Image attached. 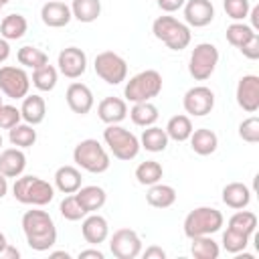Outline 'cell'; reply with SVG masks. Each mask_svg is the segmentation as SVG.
<instances>
[{"label": "cell", "mask_w": 259, "mask_h": 259, "mask_svg": "<svg viewBox=\"0 0 259 259\" xmlns=\"http://www.w3.org/2000/svg\"><path fill=\"white\" fill-rule=\"evenodd\" d=\"M22 233L32 251H49L57 243V227L47 210L32 208L22 214Z\"/></svg>", "instance_id": "cell-1"}, {"label": "cell", "mask_w": 259, "mask_h": 259, "mask_svg": "<svg viewBox=\"0 0 259 259\" xmlns=\"http://www.w3.org/2000/svg\"><path fill=\"white\" fill-rule=\"evenodd\" d=\"M12 194L18 202L22 204H32V206H45L55 198V186L49 184L47 180L38 176H18L12 186Z\"/></svg>", "instance_id": "cell-2"}, {"label": "cell", "mask_w": 259, "mask_h": 259, "mask_svg": "<svg viewBox=\"0 0 259 259\" xmlns=\"http://www.w3.org/2000/svg\"><path fill=\"white\" fill-rule=\"evenodd\" d=\"M223 223H225V217L214 206H196L186 214L182 227H184V235L188 239H194V237L219 233Z\"/></svg>", "instance_id": "cell-3"}, {"label": "cell", "mask_w": 259, "mask_h": 259, "mask_svg": "<svg viewBox=\"0 0 259 259\" xmlns=\"http://www.w3.org/2000/svg\"><path fill=\"white\" fill-rule=\"evenodd\" d=\"M152 32L170 51H182V49H186L190 45V38H192L190 26L184 24V22H180L174 16H158L152 22Z\"/></svg>", "instance_id": "cell-4"}, {"label": "cell", "mask_w": 259, "mask_h": 259, "mask_svg": "<svg viewBox=\"0 0 259 259\" xmlns=\"http://www.w3.org/2000/svg\"><path fill=\"white\" fill-rule=\"evenodd\" d=\"M73 162L81 170L91 172V174H103L109 168V164H111L107 150L95 138L81 140L75 146V150H73Z\"/></svg>", "instance_id": "cell-5"}, {"label": "cell", "mask_w": 259, "mask_h": 259, "mask_svg": "<svg viewBox=\"0 0 259 259\" xmlns=\"http://www.w3.org/2000/svg\"><path fill=\"white\" fill-rule=\"evenodd\" d=\"M162 91V75L156 69H146L134 75L125 87H123V97L125 101L140 103V101H152L158 97Z\"/></svg>", "instance_id": "cell-6"}, {"label": "cell", "mask_w": 259, "mask_h": 259, "mask_svg": "<svg viewBox=\"0 0 259 259\" xmlns=\"http://www.w3.org/2000/svg\"><path fill=\"white\" fill-rule=\"evenodd\" d=\"M103 142L109 148V152L113 154V158L130 162L140 154V140L125 127H121L119 123H109L103 130Z\"/></svg>", "instance_id": "cell-7"}, {"label": "cell", "mask_w": 259, "mask_h": 259, "mask_svg": "<svg viewBox=\"0 0 259 259\" xmlns=\"http://www.w3.org/2000/svg\"><path fill=\"white\" fill-rule=\"evenodd\" d=\"M219 65V49L212 42H198L188 59V73L194 81H206Z\"/></svg>", "instance_id": "cell-8"}, {"label": "cell", "mask_w": 259, "mask_h": 259, "mask_svg": "<svg viewBox=\"0 0 259 259\" xmlns=\"http://www.w3.org/2000/svg\"><path fill=\"white\" fill-rule=\"evenodd\" d=\"M95 73L99 79H103L107 85H119L127 77V63L121 55L113 51H103L95 57Z\"/></svg>", "instance_id": "cell-9"}, {"label": "cell", "mask_w": 259, "mask_h": 259, "mask_svg": "<svg viewBox=\"0 0 259 259\" xmlns=\"http://www.w3.org/2000/svg\"><path fill=\"white\" fill-rule=\"evenodd\" d=\"M30 77L22 67L4 65L0 67V93L8 99H22L28 95Z\"/></svg>", "instance_id": "cell-10"}, {"label": "cell", "mask_w": 259, "mask_h": 259, "mask_svg": "<svg viewBox=\"0 0 259 259\" xmlns=\"http://www.w3.org/2000/svg\"><path fill=\"white\" fill-rule=\"evenodd\" d=\"M182 105H184V111L188 115H194V117H204L212 111L214 107V93L210 87L206 85H194L190 87L184 97H182Z\"/></svg>", "instance_id": "cell-11"}, {"label": "cell", "mask_w": 259, "mask_h": 259, "mask_svg": "<svg viewBox=\"0 0 259 259\" xmlns=\"http://www.w3.org/2000/svg\"><path fill=\"white\" fill-rule=\"evenodd\" d=\"M109 251L117 259H136L142 253V239L134 229H117L109 239Z\"/></svg>", "instance_id": "cell-12"}, {"label": "cell", "mask_w": 259, "mask_h": 259, "mask_svg": "<svg viewBox=\"0 0 259 259\" xmlns=\"http://www.w3.org/2000/svg\"><path fill=\"white\" fill-rule=\"evenodd\" d=\"M57 65L61 75H65L67 79H79L87 71V55L79 47H67L59 53Z\"/></svg>", "instance_id": "cell-13"}, {"label": "cell", "mask_w": 259, "mask_h": 259, "mask_svg": "<svg viewBox=\"0 0 259 259\" xmlns=\"http://www.w3.org/2000/svg\"><path fill=\"white\" fill-rule=\"evenodd\" d=\"M237 105L247 111V113H255L259 109V77L257 75H243L237 83Z\"/></svg>", "instance_id": "cell-14"}, {"label": "cell", "mask_w": 259, "mask_h": 259, "mask_svg": "<svg viewBox=\"0 0 259 259\" xmlns=\"http://www.w3.org/2000/svg\"><path fill=\"white\" fill-rule=\"evenodd\" d=\"M65 99H67V105L73 113L77 115H87L91 109H93V93L91 89L85 85V83H79V81H73L67 91H65Z\"/></svg>", "instance_id": "cell-15"}, {"label": "cell", "mask_w": 259, "mask_h": 259, "mask_svg": "<svg viewBox=\"0 0 259 259\" xmlns=\"http://www.w3.org/2000/svg\"><path fill=\"white\" fill-rule=\"evenodd\" d=\"M182 8H184L186 24L194 28H202L210 24L214 18V6L210 0H186Z\"/></svg>", "instance_id": "cell-16"}, {"label": "cell", "mask_w": 259, "mask_h": 259, "mask_svg": "<svg viewBox=\"0 0 259 259\" xmlns=\"http://www.w3.org/2000/svg\"><path fill=\"white\" fill-rule=\"evenodd\" d=\"M81 235L89 245H99L103 241H107L109 237V225L107 219L97 214V212H89L83 217L81 223Z\"/></svg>", "instance_id": "cell-17"}, {"label": "cell", "mask_w": 259, "mask_h": 259, "mask_svg": "<svg viewBox=\"0 0 259 259\" xmlns=\"http://www.w3.org/2000/svg\"><path fill=\"white\" fill-rule=\"evenodd\" d=\"M40 18L47 26L51 28H63L71 22L73 14H71V6H67L63 0H51L47 4H42L40 8Z\"/></svg>", "instance_id": "cell-18"}, {"label": "cell", "mask_w": 259, "mask_h": 259, "mask_svg": "<svg viewBox=\"0 0 259 259\" xmlns=\"http://www.w3.org/2000/svg\"><path fill=\"white\" fill-rule=\"evenodd\" d=\"M97 115L103 123H121L127 117V101L121 97H103L97 105Z\"/></svg>", "instance_id": "cell-19"}, {"label": "cell", "mask_w": 259, "mask_h": 259, "mask_svg": "<svg viewBox=\"0 0 259 259\" xmlns=\"http://www.w3.org/2000/svg\"><path fill=\"white\" fill-rule=\"evenodd\" d=\"M26 168V156L20 148H6L0 152V174L6 178H18Z\"/></svg>", "instance_id": "cell-20"}, {"label": "cell", "mask_w": 259, "mask_h": 259, "mask_svg": "<svg viewBox=\"0 0 259 259\" xmlns=\"http://www.w3.org/2000/svg\"><path fill=\"white\" fill-rule=\"evenodd\" d=\"M188 140H190L192 152L198 154V156H210V154H214L217 148H219V138H217V134H214L212 130H208V127L192 130V134H190Z\"/></svg>", "instance_id": "cell-21"}, {"label": "cell", "mask_w": 259, "mask_h": 259, "mask_svg": "<svg viewBox=\"0 0 259 259\" xmlns=\"http://www.w3.org/2000/svg\"><path fill=\"white\" fill-rule=\"evenodd\" d=\"M20 115L26 123L30 125H38L45 121V115H47V103L40 95L32 93V95H26L22 97V105H20Z\"/></svg>", "instance_id": "cell-22"}, {"label": "cell", "mask_w": 259, "mask_h": 259, "mask_svg": "<svg viewBox=\"0 0 259 259\" xmlns=\"http://www.w3.org/2000/svg\"><path fill=\"white\" fill-rule=\"evenodd\" d=\"M223 202L233 208V210H239V208H247L249 202H251V190L247 184L243 182H229L225 188H223Z\"/></svg>", "instance_id": "cell-23"}, {"label": "cell", "mask_w": 259, "mask_h": 259, "mask_svg": "<svg viewBox=\"0 0 259 259\" xmlns=\"http://www.w3.org/2000/svg\"><path fill=\"white\" fill-rule=\"evenodd\" d=\"M81 170L75 166H61L55 172V188L63 194H75L81 188Z\"/></svg>", "instance_id": "cell-24"}, {"label": "cell", "mask_w": 259, "mask_h": 259, "mask_svg": "<svg viewBox=\"0 0 259 259\" xmlns=\"http://www.w3.org/2000/svg\"><path fill=\"white\" fill-rule=\"evenodd\" d=\"M75 196H77L79 204L85 208L87 214L99 210V208L105 204V200H107L105 190H103L101 186H95V184H91V186H81V188L75 192Z\"/></svg>", "instance_id": "cell-25"}, {"label": "cell", "mask_w": 259, "mask_h": 259, "mask_svg": "<svg viewBox=\"0 0 259 259\" xmlns=\"http://www.w3.org/2000/svg\"><path fill=\"white\" fill-rule=\"evenodd\" d=\"M146 200L150 206L154 208H168L176 202V190L174 186L170 184H162V182H156L148 188L146 192Z\"/></svg>", "instance_id": "cell-26"}, {"label": "cell", "mask_w": 259, "mask_h": 259, "mask_svg": "<svg viewBox=\"0 0 259 259\" xmlns=\"http://www.w3.org/2000/svg\"><path fill=\"white\" fill-rule=\"evenodd\" d=\"M168 134L166 130L158 127V125H148L144 132H142V138H140V146L152 154H158V152H164L168 148Z\"/></svg>", "instance_id": "cell-27"}, {"label": "cell", "mask_w": 259, "mask_h": 259, "mask_svg": "<svg viewBox=\"0 0 259 259\" xmlns=\"http://www.w3.org/2000/svg\"><path fill=\"white\" fill-rule=\"evenodd\" d=\"M28 22L22 14H8L0 20V36L6 40H18L24 36Z\"/></svg>", "instance_id": "cell-28"}, {"label": "cell", "mask_w": 259, "mask_h": 259, "mask_svg": "<svg viewBox=\"0 0 259 259\" xmlns=\"http://www.w3.org/2000/svg\"><path fill=\"white\" fill-rule=\"evenodd\" d=\"M71 14L79 22H95L101 14V0H73Z\"/></svg>", "instance_id": "cell-29"}, {"label": "cell", "mask_w": 259, "mask_h": 259, "mask_svg": "<svg viewBox=\"0 0 259 259\" xmlns=\"http://www.w3.org/2000/svg\"><path fill=\"white\" fill-rule=\"evenodd\" d=\"M164 130H166V134H168L170 140H174V142H186L190 138V134H192L194 127H192V121H190L188 115L178 113V115H172L168 119V123H166Z\"/></svg>", "instance_id": "cell-30"}, {"label": "cell", "mask_w": 259, "mask_h": 259, "mask_svg": "<svg viewBox=\"0 0 259 259\" xmlns=\"http://www.w3.org/2000/svg\"><path fill=\"white\" fill-rule=\"evenodd\" d=\"M158 107L152 103V101H140V103H134V107L130 109V117L136 125L140 127H148V125H154L158 121Z\"/></svg>", "instance_id": "cell-31"}, {"label": "cell", "mask_w": 259, "mask_h": 259, "mask_svg": "<svg viewBox=\"0 0 259 259\" xmlns=\"http://www.w3.org/2000/svg\"><path fill=\"white\" fill-rule=\"evenodd\" d=\"M8 140H10V144L14 148H20V150L30 148L36 142V130H34V125H30L26 121L24 123H16L14 127L8 130Z\"/></svg>", "instance_id": "cell-32"}, {"label": "cell", "mask_w": 259, "mask_h": 259, "mask_svg": "<svg viewBox=\"0 0 259 259\" xmlns=\"http://www.w3.org/2000/svg\"><path fill=\"white\" fill-rule=\"evenodd\" d=\"M190 253L194 259H217L221 253L219 243L212 239V235H204V237H194L190 239Z\"/></svg>", "instance_id": "cell-33"}, {"label": "cell", "mask_w": 259, "mask_h": 259, "mask_svg": "<svg viewBox=\"0 0 259 259\" xmlns=\"http://www.w3.org/2000/svg\"><path fill=\"white\" fill-rule=\"evenodd\" d=\"M162 176H164V168L156 160H146V162L138 164V168H136V180L144 186H152V184L160 182Z\"/></svg>", "instance_id": "cell-34"}, {"label": "cell", "mask_w": 259, "mask_h": 259, "mask_svg": "<svg viewBox=\"0 0 259 259\" xmlns=\"http://www.w3.org/2000/svg\"><path fill=\"white\" fill-rule=\"evenodd\" d=\"M16 59H18V63H20L22 67L32 69V71L49 63V55H47L45 51L36 49V47H30V45L20 47V49H18V53H16Z\"/></svg>", "instance_id": "cell-35"}, {"label": "cell", "mask_w": 259, "mask_h": 259, "mask_svg": "<svg viewBox=\"0 0 259 259\" xmlns=\"http://www.w3.org/2000/svg\"><path fill=\"white\" fill-rule=\"evenodd\" d=\"M57 79H59V71L53 67V65H42L38 69L32 71V79L30 83L38 89V91H53L55 85H57Z\"/></svg>", "instance_id": "cell-36"}, {"label": "cell", "mask_w": 259, "mask_h": 259, "mask_svg": "<svg viewBox=\"0 0 259 259\" xmlns=\"http://www.w3.org/2000/svg\"><path fill=\"white\" fill-rule=\"evenodd\" d=\"M229 229H235L239 233H245V235H253L255 229H257V214L251 212V210H243L239 208L235 214H231L229 219Z\"/></svg>", "instance_id": "cell-37"}, {"label": "cell", "mask_w": 259, "mask_h": 259, "mask_svg": "<svg viewBox=\"0 0 259 259\" xmlns=\"http://www.w3.org/2000/svg\"><path fill=\"white\" fill-rule=\"evenodd\" d=\"M249 235H245V233H239V231H235V229H229L227 227V231L223 233V249L227 251V253H233V255H239V253H243L245 249H247V245H249Z\"/></svg>", "instance_id": "cell-38"}, {"label": "cell", "mask_w": 259, "mask_h": 259, "mask_svg": "<svg viewBox=\"0 0 259 259\" xmlns=\"http://www.w3.org/2000/svg\"><path fill=\"white\" fill-rule=\"evenodd\" d=\"M253 34H255V30L245 22H233V24L227 26V40L235 49H241Z\"/></svg>", "instance_id": "cell-39"}, {"label": "cell", "mask_w": 259, "mask_h": 259, "mask_svg": "<svg viewBox=\"0 0 259 259\" xmlns=\"http://www.w3.org/2000/svg\"><path fill=\"white\" fill-rule=\"evenodd\" d=\"M59 210H61L63 219H67V221H81V219L87 214L85 208L79 204V200H77L75 194L65 196V198L61 200V204H59Z\"/></svg>", "instance_id": "cell-40"}, {"label": "cell", "mask_w": 259, "mask_h": 259, "mask_svg": "<svg viewBox=\"0 0 259 259\" xmlns=\"http://www.w3.org/2000/svg\"><path fill=\"white\" fill-rule=\"evenodd\" d=\"M223 8L231 20L243 22L251 10V2L249 0H223Z\"/></svg>", "instance_id": "cell-41"}, {"label": "cell", "mask_w": 259, "mask_h": 259, "mask_svg": "<svg viewBox=\"0 0 259 259\" xmlns=\"http://www.w3.org/2000/svg\"><path fill=\"white\" fill-rule=\"evenodd\" d=\"M239 138L247 144L259 142V117L257 115H251L239 123Z\"/></svg>", "instance_id": "cell-42"}, {"label": "cell", "mask_w": 259, "mask_h": 259, "mask_svg": "<svg viewBox=\"0 0 259 259\" xmlns=\"http://www.w3.org/2000/svg\"><path fill=\"white\" fill-rule=\"evenodd\" d=\"M20 119H22V115H20L18 107L8 105V103L0 105V130H10L16 123H20Z\"/></svg>", "instance_id": "cell-43"}, {"label": "cell", "mask_w": 259, "mask_h": 259, "mask_svg": "<svg viewBox=\"0 0 259 259\" xmlns=\"http://www.w3.org/2000/svg\"><path fill=\"white\" fill-rule=\"evenodd\" d=\"M239 51H241L243 57H247L249 61H257V59H259V32H255Z\"/></svg>", "instance_id": "cell-44"}, {"label": "cell", "mask_w": 259, "mask_h": 259, "mask_svg": "<svg viewBox=\"0 0 259 259\" xmlns=\"http://www.w3.org/2000/svg\"><path fill=\"white\" fill-rule=\"evenodd\" d=\"M184 2H186V0H156L158 8H160L162 12H168V14L180 10V8L184 6Z\"/></svg>", "instance_id": "cell-45"}, {"label": "cell", "mask_w": 259, "mask_h": 259, "mask_svg": "<svg viewBox=\"0 0 259 259\" xmlns=\"http://www.w3.org/2000/svg\"><path fill=\"white\" fill-rule=\"evenodd\" d=\"M140 255H144V259H164L166 257V251L162 249V247H158V245H150L144 253H140Z\"/></svg>", "instance_id": "cell-46"}, {"label": "cell", "mask_w": 259, "mask_h": 259, "mask_svg": "<svg viewBox=\"0 0 259 259\" xmlns=\"http://www.w3.org/2000/svg\"><path fill=\"white\" fill-rule=\"evenodd\" d=\"M87 257H93V259H105L103 251H99V249H83V251H79V259H87Z\"/></svg>", "instance_id": "cell-47"}, {"label": "cell", "mask_w": 259, "mask_h": 259, "mask_svg": "<svg viewBox=\"0 0 259 259\" xmlns=\"http://www.w3.org/2000/svg\"><path fill=\"white\" fill-rule=\"evenodd\" d=\"M8 57H10V45L6 38L0 36V63H4Z\"/></svg>", "instance_id": "cell-48"}, {"label": "cell", "mask_w": 259, "mask_h": 259, "mask_svg": "<svg viewBox=\"0 0 259 259\" xmlns=\"http://www.w3.org/2000/svg\"><path fill=\"white\" fill-rule=\"evenodd\" d=\"M0 257H6V259H18V257H20V251H18V249H14L12 245H6Z\"/></svg>", "instance_id": "cell-49"}, {"label": "cell", "mask_w": 259, "mask_h": 259, "mask_svg": "<svg viewBox=\"0 0 259 259\" xmlns=\"http://www.w3.org/2000/svg\"><path fill=\"white\" fill-rule=\"evenodd\" d=\"M247 16H251V22H253V26H251V28L257 32V28H259V8H257V6H253V8L249 10V14H247Z\"/></svg>", "instance_id": "cell-50"}, {"label": "cell", "mask_w": 259, "mask_h": 259, "mask_svg": "<svg viewBox=\"0 0 259 259\" xmlns=\"http://www.w3.org/2000/svg\"><path fill=\"white\" fill-rule=\"evenodd\" d=\"M8 192V178L4 174H0V198H4Z\"/></svg>", "instance_id": "cell-51"}, {"label": "cell", "mask_w": 259, "mask_h": 259, "mask_svg": "<svg viewBox=\"0 0 259 259\" xmlns=\"http://www.w3.org/2000/svg\"><path fill=\"white\" fill-rule=\"evenodd\" d=\"M51 257H65V259H69L71 255H69L67 251H53V253H51Z\"/></svg>", "instance_id": "cell-52"}, {"label": "cell", "mask_w": 259, "mask_h": 259, "mask_svg": "<svg viewBox=\"0 0 259 259\" xmlns=\"http://www.w3.org/2000/svg\"><path fill=\"white\" fill-rule=\"evenodd\" d=\"M8 245V241H6V237H4V233L0 231V255H2V251H4V247Z\"/></svg>", "instance_id": "cell-53"}, {"label": "cell", "mask_w": 259, "mask_h": 259, "mask_svg": "<svg viewBox=\"0 0 259 259\" xmlns=\"http://www.w3.org/2000/svg\"><path fill=\"white\" fill-rule=\"evenodd\" d=\"M10 0H0V6H4V4H8Z\"/></svg>", "instance_id": "cell-54"}, {"label": "cell", "mask_w": 259, "mask_h": 259, "mask_svg": "<svg viewBox=\"0 0 259 259\" xmlns=\"http://www.w3.org/2000/svg\"><path fill=\"white\" fill-rule=\"evenodd\" d=\"M0 148H2V134H0Z\"/></svg>", "instance_id": "cell-55"}, {"label": "cell", "mask_w": 259, "mask_h": 259, "mask_svg": "<svg viewBox=\"0 0 259 259\" xmlns=\"http://www.w3.org/2000/svg\"><path fill=\"white\" fill-rule=\"evenodd\" d=\"M0 105H2V95H0Z\"/></svg>", "instance_id": "cell-56"}, {"label": "cell", "mask_w": 259, "mask_h": 259, "mask_svg": "<svg viewBox=\"0 0 259 259\" xmlns=\"http://www.w3.org/2000/svg\"><path fill=\"white\" fill-rule=\"evenodd\" d=\"M0 12H2V6H0Z\"/></svg>", "instance_id": "cell-57"}]
</instances>
